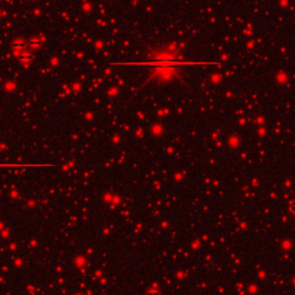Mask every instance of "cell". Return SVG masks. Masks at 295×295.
<instances>
[{"label": "cell", "mask_w": 295, "mask_h": 295, "mask_svg": "<svg viewBox=\"0 0 295 295\" xmlns=\"http://www.w3.org/2000/svg\"><path fill=\"white\" fill-rule=\"evenodd\" d=\"M291 211L295 213V201H293V202L291 203Z\"/></svg>", "instance_id": "cell-1"}]
</instances>
